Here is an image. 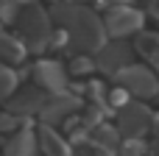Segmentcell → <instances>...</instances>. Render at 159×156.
Listing matches in <instances>:
<instances>
[{"label": "cell", "mask_w": 159, "mask_h": 156, "mask_svg": "<svg viewBox=\"0 0 159 156\" xmlns=\"http://www.w3.org/2000/svg\"><path fill=\"white\" fill-rule=\"evenodd\" d=\"M50 17L56 22V28H64L70 36V50L78 56H98L106 42V25L103 17L95 6H84V3H50Z\"/></svg>", "instance_id": "6da1fadb"}, {"label": "cell", "mask_w": 159, "mask_h": 156, "mask_svg": "<svg viewBox=\"0 0 159 156\" xmlns=\"http://www.w3.org/2000/svg\"><path fill=\"white\" fill-rule=\"evenodd\" d=\"M53 31H56V22L50 17V8H42L39 3H25V8H22L17 25H14V33L28 47V53L50 50Z\"/></svg>", "instance_id": "7a4b0ae2"}, {"label": "cell", "mask_w": 159, "mask_h": 156, "mask_svg": "<svg viewBox=\"0 0 159 156\" xmlns=\"http://www.w3.org/2000/svg\"><path fill=\"white\" fill-rule=\"evenodd\" d=\"M95 8L101 11L112 42H126L129 36H140L145 31V8H137L131 3H98Z\"/></svg>", "instance_id": "3957f363"}, {"label": "cell", "mask_w": 159, "mask_h": 156, "mask_svg": "<svg viewBox=\"0 0 159 156\" xmlns=\"http://www.w3.org/2000/svg\"><path fill=\"white\" fill-rule=\"evenodd\" d=\"M31 78L50 98L70 95V87H73V78L67 73V64H61L59 59H39V61H34L31 64Z\"/></svg>", "instance_id": "277c9868"}, {"label": "cell", "mask_w": 159, "mask_h": 156, "mask_svg": "<svg viewBox=\"0 0 159 156\" xmlns=\"http://www.w3.org/2000/svg\"><path fill=\"white\" fill-rule=\"evenodd\" d=\"M115 84L123 87L134 100H143V103L159 98V78L148 64H131V67H126L115 78Z\"/></svg>", "instance_id": "5b68a950"}, {"label": "cell", "mask_w": 159, "mask_h": 156, "mask_svg": "<svg viewBox=\"0 0 159 156\" xmlns=\"http://www.w3.org/2000/svg\"><path fill=\"white\" fill-rule=\"evenodd\" d=\"M151 120H154V109L143 100H131L126 109L115 114V126L123 140H148Z\"/></svg>", "instance_id": "8992f818"}, {"label": "cell", "mask_w": 159, "mask_h": 156, "mask_svg": "<svg viewBox=\"0 0 159 156\" xmlns=\"http://www.w3.org/2000/svg\"><path fill=\"white\" fill-rule=\"evenodd\" d=\"M87 109V103H84V98H78V95H56V98H50L48 103H45V109L39 112V117H36V123L39 126H50V128H61L70 117H75V114H81Z\"/></svg>", "instance_id": "52a82bcc"}, {"label": "cell", "mask_w": 159, "mask_h": 156, "mask_svg": "<svg viewBox=\"0 0 159 156\" xmlns=\"http://www.w3.org/2000/svg\"><path fill=\"white\" fill-rule=\"evenodd\" d=\"M134 53H137V50H134L129 42H112V39H109L106 47L95 56V67H98V73H103V75H109V78L115 81L126 67L134 64V61H131Z\"/></svg>", "instance_id": "ba28073f"}, {"label": "cell", "mask_w": 159, "mask_h": 156, "mask_svg": "<svg viewBox=\"0 0 159 156\" xmlns=\"http://www.w3.org/2000/svg\"><path fill=\"white\" fill-rule=\"evenodd\" d=\"M50 100V95L48 92H42L36 84H31V87H22L8 103H6V112H11V114H17V117H25V120H36L39 117V112L45 109V103Z\"/></svg>", "instance_id": "9c48e42d"}, {"label": "cell", "mask_w": 159, "mask_h": 156, "mask_svg": "<svg viewBox=\"0 0 159 156\" xmlns=\"http://www.w3.org/2000/svg\"><path fill=\"white\" fill-rule=\"evenodd\" d=\"M36 140H39V156H75V148L59 128L36 126Z\"/></svg>", "instance_id": "30bf717a"}, {"label": "cell", "mask_w": 159, "mask_h": 156, "mask_svg": "<svg viewBox=\"0 0 159 156\" xmlns=\"http://www.w3.org/2000/svg\"><path fill=\"white\" fill-rule=\"evenodd\" d=\"M0 156H39V140H36V128L28 126L20 134L8 137L0 148Z\"/></svg>", "instance_id": "8fae6325"}, {"label": "cell", "mask_w": 159, "mask_h": 156, "mask_svg": "<svg viewBox=\"0 0 159 156\" xmlns=\"http://www.w3.org/2000/svg\"><path fill=\"white\" fill-rule=\"evenodd\" d=\"M28 47L20 42L14 31H0V64L3 67H22L28 59Z\"/></svg>", "instance_id": "7c38bea8"}, {"label": "cell", "mask_w": 159, "mask_h": 156, "mask_svg": "<svg viewBox=\"0 0 159 156\" xmlns=\"http://www.w3.org/2000/svg\"><path fill=\"white\" fill-rule=\"evenodd\" d=\"M134 50L148 61V67L159 78V31H143L137 36V42H134Z\"/></svg>", "instance_id": "4fadbf2b"}, {"label": "cell", "mask_w": 159, "mask_h": 156, "mask_svg": "<svg viewBox=\"0 0 159 156\" xmlns=\"http://www.w3.org/2000/svg\"><path fill=\"white\" fill-rule=\"evenodd\" d=\"M28 73H31V67L14 70V67H3L0 64V103H8L20 92V78L28 75Z\"/></svg>", "instance_id": "5bb4252c"}, {"label": "cell", "mask_w": 159, "mask_h": 156, "mask_svg": "<svg viewBox=\"0 0 159 156\" xmlns=\"http://www.w3.org/2000/svg\"><path fill=\"white\" fill-rule=\"evenodd\" d=\"M67 73H70V78H73V81H75V78L89 81V78H92V73H98V67H95V56H84V53L73 56V59L67 61Z\"/></svg>", "instance_id": "9a60e30c"}, {"label": "cell", "mask_w": 159, "mask_h": 156, "mask_svg": "<svg viewBox=\"0 0 159 156\" xmlns=\"http://www.w3.org/2000/svg\"><path fill=\"white\" fill-rule=\"evenodd\" d=\"M28 126H34L31 120H25V117H17V114H11V112H0V137H14V134H20L22 128H28Z\"/></svg>", "instance_id": "2e32d148"}, {"label": "cell", "mask_w": 159, "mask_h": 156, "mask_svg": "<svg viewBox=\"0 0 159 156\" xmlns=\"http://www.w3.org/2000/svg\"><path fill=\"white\" fill-rule=\"evenodd\" d=\"M22 8H25V3H11V0H3L0 3V25L8 31V28H14L17 25V20H20V14H22Z\"/></svg>", "instance_id": "e0dca14e"}, {"label": "cell", "mask_w": 159, "mask_h": 156, "mask_svg": "<svg viewBox=\"0 0 159 156\" xmlns=\"http://www.w3.org/2000/svg\"><path fill=\"white\" fill-rule=\"evenodd\" d=\"M131 100H134V98H131L123 87H117V84H115V87L109 89V106H112V112H115V114H117L120 109H126Z\"/></svg>", "instance_id": "ac0fdd59"}, {"label": "cell", "mask_w": 159, "mask_h": 156, "mask_svg": "<svg viewBox=\"0 0 159 156\" xmlns=\"http://www.w3.org/2000/svg\"><path fill=\"white\" fill-rule=\"evenodd\" d=\"M117 156H148V140H123Z\"/></svg>", "instance_id": "d6986e66"}, {"label": "cell", "mask_w": 159, "mask_h": 156, "mask_svg": "<svg viewBox=\"0 0 159 156\" xmlns=\"http://www.w3.org/2000/svg\"><path fill=\"white\" fill-rule=\"evenodd\" d=\"M145 14H148L151 20H157V22H159V0H157V3H148V6H145Z\"/></svg>", "instance_id": "ffe728a7"}, {"label": "cell", "mask_w": 159, "mask_h": 156, "mask_svg": "<svg viewBox=\"0 0 159 156\" xmlns=\"http://www.w3.org/2000/svg\"><path fill=\"white\" fill-rule=\"evenodd\" d=\"M0 31H6V28H3V25H0Z\"/></svg>", "instance_id": "44dd1931"}]
</instances>
